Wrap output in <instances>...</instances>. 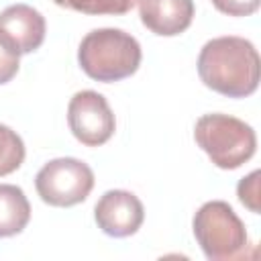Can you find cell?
Segmentation results:
<instances>
[{
    "instance_id": "9",
    "label": "cell",
    "mask_w": 261,
    "mask_h": 261,
    "mask_svg": "<svg viewBox=\"0 0 261 261\" xmlns=\"http://www.w3.org/2000/svg\"><path fill=\"white\" fill-rule=\"evenodd\" d=\"M141 22L159 37H175L194 20V0H137Z\"/></svg>"
},
{
    "instance_id": "5",
    "label": "cell",
    "mask_w": 261,
    "mask_h": 261,
    "mask_svg": "<svg viewBox=\"0 0 261 261\" xmlns=\"http://www.w3.org/2000/svg\"><path fill=\"white\" fill-rule=\"evenodd\" d=\"M35 188L45 204L69 208L90 196L94 190V171L82 159L57 157L37 171Z\"/></svg>"
},
{
    "instance_id": "3",
    "label": "cell",
    "mask_w": 261,
    "mask_h": 261,
    "mask_svg": "<svg viewBox=\"0 0 261 261\" xmlns=\"http://www.w3.org/2000/svg\"><path fill=\"white\" fill-rule=\"evenodd\" d=\"M194 139L198 147L220 169H237L255 155L257 135L245 120L212 112L196 120Z\"/></svg>"
},
{
    "instance_id": "12",
    "label": "cell",
    "mask_w": 261,
    "mask_h": 261,
    "mask_svg": "<svg viewBox=\"0 0 261 261\" xmlns=\"http://www.w3.org/2000/svg\"><path fill=\"white\" fill-rule=\"evenodd\" d=\"M53 2L61 8L75 10L82 14H94V16L100 14L120 16L133 10V6L137 4V0H53Z\"/></svg>"
},
{
    "instance_id": "10",
    "label": "cell",
    "mask_w": 261,
    "mask_h": 261,
    "mask_svg": "<svg viewBox=\"0 0 261 261\" xmlns=\"http://www.w3.org/2000/svg\"><path fill=\"white\" fill-rule=\"evenodd\" d=\"M29 220L31 204L24 192L12 184H0V239L22 232Z\"/></svg>"
},
{
    "instance_id": "11",
    "label": "cell",
    "mask_w": 261,
    "mask_h": 261,
    "mask_svg": "<svg viewBox=\"0 0 261 261\" xmlns=\"http://www.w3.org/2000/svg\"><path fill=\"white\" fill-rule=\"evenodd\" d=\"M24 143L22 139L6 124L0 122V177L16 171L24 161Z\"/></svg>"
},
{
    "instance_id": "4",
    "label": "cell",
    "mask_w": 261,
    "mask_h": 261,
    "mask_svg": "<svg viewBox=\"0 0 261 261\" xmlns=\"http://www.w3.org/2000/svg\"><path fill=\"white\" fill-rule=\"evenodd\" d=\"M192 228L200 249L210 261H234L247 253V228L228 202L212 200L202 204L194 214Z\"/></svg>"
},
{
    "instance_id": "8",
    "label": "cell",
    "mask_w": 261,
    "mask_h": 261,
    "mask_svg": "<svg viewBox=\"0 0 261 261\" xmlns=\"http://www.w3.org/2000/svg\"><path fill=\"white\" fill-rule=\"evenodd\" d=\"M45 16L29 4H12L0 12V33L20 55L37 51L45 41Z\"/></svg>"
},
{
    "instance_id": "13",
    "label": "cell",
    "mask_w": 261,
    "mask_h": 261,
    "mask_svg": "<svg viewBox=\"0 0 261 261\" xmlns=\"http://www.w3.org/2000/svg\"><path fill=\"white\" fill-rule=\"evenodd\" d=\"M18 57L20 53L16 51V47L0 33V86L8 84L18 73Z\"/></svg>"
},
{
    "instance_id": "6",
    "label": "cell",
    "mask_w": 261,
    "mask_h": 261,
    "mask_svg": "<svg viewBox=\"0 0 261 261\" xmlns=\"http://www.w3.org/2000/svg\"><path fill=\"white\" fill-rule=\"evenodd\" d=\"M67 124L71 135L86 147H100L114 135L116 118L108 100L94 92H75L67 104Z\"/></svg>"
},
{
    "instance_id": "7",
    "label": "cell",
    "mask_w": 261,
    "mask_h": 261,
    "mask_svg": "<svg viewBox=\"0 0 261 261\" xmlns=\"http://www.w3.org/2000/svg\"><path fill=\"white\" fill-rule=\"evenodd\" d=\"M94 218L104 234L114 239H124L141 228L145 220V208L143 202L133 192L108 190L96 202Z\"/></svg>"
},
{
    "instance_id": "2",
    "label": "cell",
    "mask_w": 261,
    "mask_h": 261,
    "mask_svg": "<svg viewBox=\"0 0 261 261\" xmlns=\"http://www.w3.org/2000/svg\"><path fill=\"white\" fill-rule=\"evenodd\" d=\"M143 59L139 41L122 29H94L77 49V61L84 73L96 82H120L130 77Z\"/></svg>"
},
{
    "instance_id": "15",
    "label": "cell",
    "mask_w": 261,
    "mask_h": 261,
    "mask_svg": "<svg viewBox=\"0 0 261 261\" xmlns=\"http://www.w3.org/2000/svg\"><path fill=\"white\" fill-rule=\"evenodd\" d=\"M214 8L228 16H249L257 12L259 0H210Z\"/></svg>"
},
{
    "instance_id": "1",
    "label": "cell",
    "mask_w": 261,
    "mask_h": 261,
    "mask_svg": "<svg viewBox=\"0 0 261 261\" xmlns=\"http://www.w3.org/2000/svg\"><path fill=\"white\" fill-rule=\"evenodd\" d=\"M202 84L226 98H247L259 88L261 61L249 39L224 35L204 43L198 55Z\"/></svg>"
},
{
    "instance_id": "14",
    "label": "cell",
    "mask_w": 261,
    "mask_h": 261,
    "mask_svg": "<svg viewBox=\"0 0 261 261\" xmlns=\"http://www.w3.org/2000/svg\"><path fill=\"white\" fill-rule=\"evenodd\" d=\"M259 177H261V173L255 169L247 177H243L237 186V196H239L241 204L247 206L255 214L261 212V206H259Z\"/></svg>"
}]
</instances>
